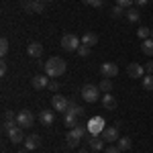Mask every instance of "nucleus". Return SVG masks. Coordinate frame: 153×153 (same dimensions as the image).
<instances>
[{
  "label": "nucleus",
  "instance_id": "f257e3e1",
  "mask_svg": "<svg viewBox=\"0 0 153 153\" xmlns=\"http://www.w3.org/2000/svg\"><path fill=\"white\" fill-rule=\"evenodd\" d=\"M65 61L61 57H51L45 61V74H47L49 78H61L63 74H65Z\"/></svg>",
  "mask_w": 153,
  "mask_h": 153
},
{
  "label": "nucleus",
  "instance_id": "f03ea898",
  "mask_svg": "<svg viewBox=\"0 0 153 153\" xmlns=\"http://www.w3.org/2000/svg\"><path fill=\"white\" fill-rule=\"evenodd\" d=\"M82 98L86 100V102H90V104H94V102H98L100 100V88L98 86H94V84H86L82 88Z\"/></svg>",
  "mask_w": 153,
  "mask_h": 153
},
{
  "label": "nucleus",
  "instance_id": "7ed1b4c3",
  "mask_svg": "<svg viewBox=\"0 0 153 153\" xmlns=\"http://www.w3.org/2000/svg\"><path fill=\"white\" fill-rule=\"evenodd\" d=\"M80 45H82V39H78V35H74V33H65L61 37V49H65V51H78Z\"/></svg>",
  "mask_w": 153,
  "mask_h": 153
},
{
  "label": "nucleus",
  "instance_id": "20e7f679",
  "mask_svg": "<svg viewBox=\"0 0 153 153\" xmlns=\"http://www.w3.org/2000/svg\"><path fill=\"white\" fill-rule=\"evenodd\" d=\"M86 127H88V133H90V135H100V133L104 131L106 123H104L102 117H92L88 123H86Z\"/></svg>",
  "mask_w": 153,
  "mask_h": 153
},
{
  "label": "nucleus",
  "instance_id": "39448f33",
  "mask_svg": "<svg viewBox=\"0 0 153 153\" xmlns=\"http://www.w3.org/2000/svg\"><path fill=\"white\" fill-rule=\"evenodd\" d=\"M16 123H19V127H33V123H35V117L31 114V110H21L19 114H16Z\"/></svg>",
  "mask_w": 153,
  "mask_h": 153
},
{
  "label": "nucleus",
  "instance_id": "423d86ee",
  "mask_svg": "<svg viewBox=\"0 0 153 153\" xmlns=\"http://www.w3.org/2000/svg\"><path fill=\"white\" fill-rule=\"evenodd\" d=\"M100 74H102V78L112 80V78H117V74H118V65L112 63V61H106V63L100 65Z\"/></svg>",
  "mask_w": 153,
  "mask_h": 153
},
{
  "label": "nucleus",
  "instance_id": "0eeeda50",
  "mask_svg": "<svg viewBox=\"0 0 153 153\" xmlns=\"http://www.w3.org/2000/svg\"><path fill=\"white\" fill-rule=\"evenodd\" d=\"M51 106H53V110H59V112H68L70 100H68V98H63L61 94H55L53 98H51Z\"/></svg>",
  "mask_w": 153,
  "mask_h": 153
},
{
  "label": "nucleus",
  "instance_id": "6e6552de",
  "mask_svg": "<svg viewBox=\"0 0 153 153\" xmlns=\"http://www.w3.org/2000/svg\"><path fill=\"white\" fill-rule=\"evenodd\" d=\"M100 137H102L106 143L118 141V139H120V137H118V127H117V125H114V127H104V131L100 133Z\"/></svg>",
  "mask_w": 153,
  "mask_h": 153
},
{
  "label": "nucleus",
  "instance_id": "1a4fd4ad",
  "mask_svg": "<svg viewBox=\"0 0 153 153\" xmlns=\"http://www.w3.org/2000/svg\"><path fill=\"white\" fill-rule=\"evenodd\" d=\"M143 74H145V68L139 65V63H129V65H127V76H129V78L139 80V78H143Z\"/></svg>",
  "mask_w": 153,
  "mask_h": 153
},
{
  "label": "nucleus",
  "instance_id": "9d476101",
  "mask_svg": "<svg viewBox=\"0 0 153 153\" xmlns=\"http://www.w3.org/2000/svg\"><path fill=\"white\" fill-rule=\"evenodd\" d=\"M25 10L27 12H43L45 10V2L43 0H29L25 4Z\"/></svg>",
  "mask_w": 153,
  "mask_h": 153
},
{
  "label": "nucleus",
  "instance_id": "9b49d317",
  "mask_svg": "<svg viewBox=\"0 0 153 153\" xmlns=\"http://www.w3.org/2000/svg\"><path fill=\"white\" fill-rule=\"evenodd\" d=\"M31 86H33L35 90H45V88L49 86V80L45 78V76L39 74V76H33V78H31Z\"/></svg>",
  "mask_w": 153,
  "mask_h": 153
},
{
  "label": "nucleus",
  "instance_id": "f8f14e48",
  "mask_svg": "<svg viewBox=\"0 0 153 153\" xmlns=\"http://www.w3.org/2000/svg\"><path fill=\"white\" fill-rule=\"evenodd\" d=\"M27 53H29L31 57H41V53H43V45H41L39 41H31V43L27 45Z\"/></svg>",
  "mask_w": 153,
  "mask_h": 153
},
{
  "label": "nucleus",
  "instance_id": "ddd939ff",
  "mask_svg": "<svg viewBox=\"0 0 153 153\" xmlns=\"http://www.w3.org/2000/svg\"><path fill=\"white\" fill-rule=\"evenodd\" d=\"M39 120H41V125H43V127H51V125H53V120H55L53 110H41V112H39Z\"/></svg>",
  "mask_w": 153,
  "mask_h": 153
},
{
  "label": "nucleus",
  "instance_id": "4468645a",
  "mask_svg": "<svg viewBox=\"0 0 153 153\" xmlns=\"http://www.w3.org/2000/svg\"><path fill=\"white\" fill-rule=\"evenodd\" d=\"M104 139L100 137V135H90V139H88V145H90V149L92 151H100L102 147H104Z\"/></svg>",
  "mask_w": 153,
  "mask_h": 153
},
{
  "label": "nucleus",
  "instance_id": "2eb2a0df",
  "mask_svg": "<svg viewBox=\"0 0 153 153\" xmlns=\"http://www.w3.org/2000/svg\"><path fill=\"white\" fill-rule=\"evenodd\" d=\"M8 139H10V143H21L25 139V135H23V127H12L10 131H8Z\"/></svg>",
  "mask_w": 153,
  "mask_h": 153
},
{
  "label": "nucleus",
  "instance_id": "dca6fc26",
  "mask_svg": "<svg viewBox=\"0 0 153 153\" xmlns=\"http://www.w3.org/2000/svg\"><path fill=\"white\" fill-rule=\"evenodd\" d=\"M41 145V137L37 135V133H33V135H29L27 139H25V147L29 149V151H33V149H37Z\"/></svg>",
  "mask_w": 153,
  "mask_h": 153
},
{
  "label": "nucleus",
  "instance_id": "f3484780",
  "mask_svg": "<svg viewBox=\"0 0 153 153\" xmlns=\"http://www.w3.org/2000/svg\"><path fill=\"white\" fill-rule=\"evenodd\" d=\"M80 139H82V135H78V131H76V129H70L68 137H65V141H68L70 147H78V145H80Z\"/></svg>",
  "mask_w": 153,
  "mask_h": 153
},
{
  "label": "nucleus",
  "instance_id": "a211bd4d",
  "mask_svg": "<svg viewBox=\"0 0 153 153\" xmlns=\"http://www.w3.org/2000/svg\"><path fill=\"white\" fill-rule=\"evenodd\" d=\"M96 43H98V35H96V33H92V31L84 33V37H82V45H88V47H94Z\"/></svg>",
  "mask_w": 153,
  "mask_h": 153
},
{
  "label": "nucleus",
  "instance_id": "6ab92c4d",
  "mask_svg": "<svg viewBox=\"0 0 153 153\" xmlns=\"http://www.w3.org/2000/svg\"><path fill=\"white\" fill-rule=\"evenodd\" d=\"M102 106H104V110H114V108H117V100H114V96H112V94H104V96H102Z\"/></svg>",
  "mask_w": 153,
  "mask_h": 153
},
{
  "label": "nucleus",
  "instance_id": "aec40b11",
  "mask_svg": "<svg viewBox=\"0 0 153 153\" xmlns=\"http://www.w3.org/2000/svg\"><path fill=\"white\" fill-rule=\"evenodd\" d=\"M65 114H71V117H82L84 114V108L76 104V100H70V106H68V112Z\"/></svg>",
  "mask_w": 153,
  "mask_h": 153
},
{
  "label": "nucleus",
  "instance_id": "412c9836",
  "mask_svg": "<svg viewBox=\"0 0 153 153\" xmlns=\"http://www.w3.org/2000/svg\"><path fill=\"white\" fill-rule=\"evenodd\" d=\"M139 19H141L139 8H135V6L127 8V21H129V23H139Z\"/></svg>",
  "mask_w": 153,
  "mask_h": 153
},
{
  "label": "nucleus",
  "instance_id": "4be33fe9",
  "mask_svg": "<svg viewBox=\"0 0 153 153\" xmlns=\"http://www.w3.org/2000/svg\"><path fill=\"white\" fill-rule=\"evenodd\" d=\"M141 51L145 53V55H149V57H153V39H151V37L143 41V45H141Z\"/></svg>",
  "mask_w": 153,
  "mask_h": 153
},
{
  "label": "nucleus",
  "instance_id": "5701e85b",
  "mask_svg": "<svg viewBox=\"0 0 153 153\" xmlns=\"http://www.w3.org/2000/svg\"><path fill=\"white\" fill-rule=\"evenodd\" d=\"M98 88H100V92H104V94H110V92H112V80H108V78H102V82L98 84Z\"/></svg>",
  "mask_w": 153,
  "mask_h": 153
},
{
  "label": "nucleus",
  "instance_id": "b1692460",
  "mask_svg": "<svg viewBox=\"0 0 153 153\" xmlns=\"http://www.w3.org/2000/svg\"><path fill=\"white\" fill-rule=\"evenodd\" d=\"M118 149H120V151H129L131 147H133V141H131L129 137H120V139H118V145H117Z\"/></svg>",
  "mask_w": 153,
  "mask_h": 153
},
{
  "label": "nucleus",
  "instance_id": "393cba45",
  "mask_svg": "<svg viewBox=\"0 0 153 153\" xmlns=\"http://www.w3.org/2000/svg\"><path fill=\"white\" fill-rule=\"evenodd\" d=\"M143 88H145L147 92H153V74L143 76Z\"/></svg>",
  "mask_w": 153,
  "mask_h": 153
},
{
  "label": "nucleus",
  "instance_id": "a878e982",
  "mask_svg": "<svg viewBox=\"0 0 153 153\" xmlns=\"http://www.w3.org/2000/svg\"><path fill=\"white\" fill-rule=\"evenodd\" d=\"M63 125H65V127H70V129H76V127H78V117L65 114V118H63Z\"/></svg>",
  "mask_w": 153,
  "mask_h": 153
},
{
  "label": "nucleus",
  "instance_id": "bb28decb",
  "mask_svg": "<svg viewBox=\"0 0 153 153\" xmlns=\"http://www.w3.org/2000/svg\"><path fill=\"white\" fill-rule=\"evenodd\" d=\"M8 49H10V43H8V39H6V37H2V39H0V55L4 57V55L8 53Z\"/></svg>",
  "mask_w": 153,
  "mask_h": 153
},
{
  "label": "nucleus",
  "instance_id": "cd10ccee",
  "mask_svg": "<svg viewBox=\"0 0 153 153\" xmlns=\"http://www.w3.org/2000/svg\"><path fill=\"white\" fill-rule=\"evenodd\" d=\"M137 35L145 41V39H149V37H151V29H147V27H139V29H137Z\"/></svg>",
  "mask_w": 153,
  "mask_h": 153
},
{
  "label": "nucleus",
  "instance_id": "c85d7f7f",
  "mask_svg": "<svg viewBox=\"0 0 153 153\" xmlns=\"http://www.w3.org/2000/svg\"><path fill=\"white\" fill-rule=\"evenodd\" d=\"M123 12H125V8H123V6H112V8H110V16H114V19H118V16H123Z\"/></svg>",
  "mask_w": 153,
  "mask_h": 153
},
{
  "label": "nucleus",
  "instance_id": "c756f323",
  "mask_svg": "<svg viewBox=\"0 0 153 153\" xmlns=\"http://www.w3.org/2000/svg\"><path fill=\"white\" fill-rule=\"evenodd\" d=\"M78 55H80V57H88V55H90V47H88V45H80V47H78Z\"/></svg>",
  "mask_w": 153,
  "mask_h": 153
},
{
  "label": "nucleus",
  "instance_id": "7c9ffc66",
  "mask_svg": "<svg viewBox=\"0 0 153 153\" xmlns=\"http://www.w3.org/2000/svg\"><path fill=\"white\" fill-rule=\"evenodd\" d=\"M2 120H4V123H10V120H16V117H14V112H12V110H4Z\"/></svg>",
  "mask_w": 153,
  "mask_h": 153
},
{
  "label": "nucleus",
  "instance_id": "2f4dec72",
  "mask_svg": "<svg viewBox=\"0 0 153 153\" xmlns=\"http://www.w3.org/2000/svg\"><path fill=\"white\" fill-rule=\"evenodd\" d=\"M117 4H118V6H123V8L127 10V8H131V6L135 4V0H117Z\"/></svg>",
  "mask_w": 153,
  "mask_h": 153
},
{
  "label": "nucleus",
  "instance_id": "473e14b6",
  "mask_svg": "<svg viewBox=\"0 0 153 153\" xmlns=\"http://www.w3.org/2000/svg\"><path fill=\"white\" fill-rule=\"evenodd\" d=\"M47 90H51V92H57V90H59V82H49Z\"/></svg>",
  "mask_w": 153,
  "mask_h": 153
},
{
  "label": "nucleus",
  "instance_id": "72a5a7b5",
  "mask_svg": "<svg viewBox=\"0 0 153 153\" xmlns=\"http://www.w3.org/2000/svg\"><path fill=\"white\" fill-rule=\"evenodd\" d=\"M106 153H123V151H120L118 147H114V145H108V147H106Z\"/></svg>",
  "mask_w": 153,
  "mask_h": 153
},
{
  "label": "nucleus",
  "instance_id": "f704fd0d",
  "mask_svg": "<svg viewBox=\"0 0 153 153\" xmlns=\"http://www.w3.org/2000/svg\"><path fill=\"white\" fill-rule=\"evenodd\" d=\"M145 71H147V74H153V61H147V63H145Z\"/></svg>",
  "mask_w": 153,
  "mask_h": 153
},
{
  "label": "nucleus",
  "instance_id": "c9c22d12",
  "mask_svg": "<svg viewBox=\"0 0 153 153\" xmlns=\"http://www.w3.org/2000/svg\"><path fill=\"white\" fill-rule=\"evenodd\" d=\"M0 76H6V63L4 61L0 63Z\"/></svg>",
  "mask_w": 153,
  "mask_h": 153
},
{
  "label": "nucleus",
  "instance_id": "e433bc0d",
  "mask_svg": "<svg viewBox=\"0 0 153 153\" xmlns=\"http://www.w3.org/2000/svg\"><path fill=\"white\" fill-rule=\"evenodd\" d=\"M147 2H149V0H135V4H137V6H145Z\"/></svg>",
  "mask_w": 153,
  "mask_h": 153
},
{
  "label": "nucleus",
  "instance_id": "4c0bfd02",
  "mask_svg": "<svg viewBox=\"0 0 153 153\" xmlns=\"http://www.w3.org/2000/svg\"><path fill=\"white\" fill-rule=\"evenodd\" d=\"M84 2H86V4H90V6H94V2H96V0H84Z\"/></svg>",
  "mask_w": 153,
  "mask_h": 153
},
{
  "label": "nucleus",
  "instance_id": "58836bf2",
  "mask_svg": "<svg viewBox=\"0 0 153 153\" xmlns=\"http://www.w3.org/2000/svg\"><path fill=\"white\" fill-rule=\"evenodd\" d=\"M16 153H29V149H23V151H16Z\"/></svg>",
  "mask_w": 153,
  "mask_h": 153
},
{
  "label": "nucleus",
  "instance_id": "ea45409f",
  "mask_svg": "<svg viewBox=\"0 0 153 153\" xmlns=\"http://www.w3.org/2000/svg\"><path fill=\"white\" fill-rule=\"evenodd\" d=\"M80 153H88V151H86V149H80Z\"/></svg>",
  "mask_w": 153,
  "mask_h": 153
},
{
  "label": "nucleus",
  "instance_id": "a19ab883",
  "mask_svg": "<svg viewBox=\"0 0 153 153\" xmlns=\"http://www.w3.org/2000/svg\"><path fill=\"white\" fill-rule=\"evenodd\" d=\"M43 2H53V0H43Z\"/></svg>",
  "mask_w": 153,
  "mask_h": 153
},
{
  "label": "nucleus",
  "instance_id": "79ce46f5",
  "mask_svg": "<svg viewBox=\"0 0 153 153\" xmlns=\"http://www.w3.org/2000/svg\"><path fill=\"white\" fill-rule=\"evenodd\" d=\"M151 39H153V29H151Z\"/></svg>",
  "mask_w": 153,
  "mask_h": 153
},
{
  "label": "nucleus",
  "instance_id": "37998d69",
  "mask_svg": "<svg viewBox=\"0 0 153 153\" xmlns=\"http://www.w3.org/2000/svg\"><path fill=\"white\" fill-rule=\"evenodd\" d=\"M92 153H98V151H92Z\"/></svg>",
  "mask_w": 153,
  "mask_h": 153
}]
</instances>
